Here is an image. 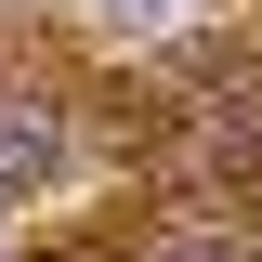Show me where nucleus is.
<instances>
[{
	"instance_id": "1",
	"label": "nucleus",
	"mask_w": 262,
	"mask_h": 262,
	"mask_svg": "<svg viewBox=\"0 0 262 262\" xmlns=\"http://www.w3.org/2000/svg\"><path fill=\"white\" fill-rule=\"evenodd\" d=\"M53 158H66L53 118H0V196H39V184H53Z\"/></svg>"
}]
</instances>
